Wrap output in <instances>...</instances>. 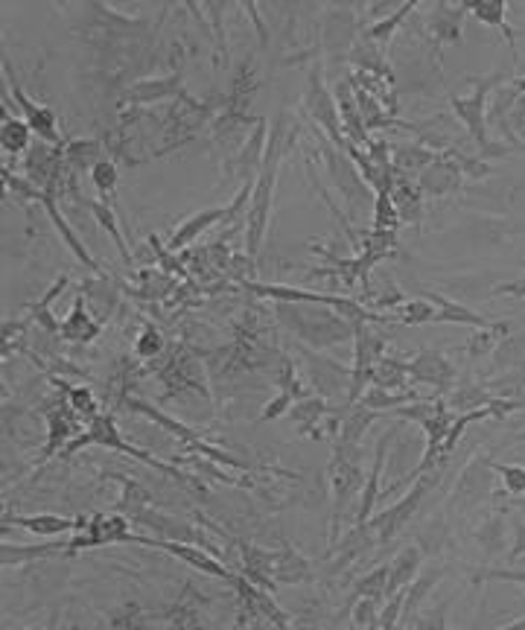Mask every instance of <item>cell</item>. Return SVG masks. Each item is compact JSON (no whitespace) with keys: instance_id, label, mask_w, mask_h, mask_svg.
I'll list each match as a JSON object with an SVG mask.
<instances>
[{"instance_id":"cell-32","label":"cell","mask_w":525,"mask_h":630,"mask_svg":"<svg viewBox=\"0 0 525 630\" xmlns=\"http://www.w3.org/2000/svg\"><path fill=\"white\" fill-rule=\"evenodd\" d=\"M348 59L357 64L362 73H380L382 80H391L389 68H385V62H382V50L377 48V41L366 39V35H362V41H357V44H353V50H350Z\"/></svg>"},{"instance_id":"cell-20","label":"cell","mask_w":525,"mask_h":630,"mask_svg":"<svg viewBox=\"0 0 525 630\" xmlns=\"http://www.w3.org/2000/svg\"><path fill=\"white\" fill-rule=\"evenodd\" d=\"M462 169L455 167L453 161L444 155V158H437L435 164H430V167L418 176V187H421V193H426V196H450V193L462 187Z\"/></svg>"},{"instance_id":"cell-22","label":"cell","mask_w":525,"mask_h":630,"mask_svg":"<svg viewBox=\"0 0 525 630\" xmlns=\"http://www.w3.org/2000/svg\"><path fill=\"white\" fill-rule=\"evenodd\" d=\"M223 219H228V205H223V208H207V210H199V214H193L191 219H184V223L173 231V237H169V251H182V248H187L191 242L199 240L207 228H214V225L223 223Z\"/></svg>"},{"instance_id":"cell-6","label":"cell","mask_w":525,"mask_h":630,"mask_svg":"<svg viewBox=\"0 0 525 630\" xmlns=\"http://www.w3.org/2000/svg\"><path fill=\"white\" fill-rule=\"evenodd\" d=\"M298 353H301L303 365H307L310 383L321 391V397L342 400L344 394H350L353 368H344L339 360L327 357V353L312 351V348H307V344H298Z\"/></svg>"},{"instance_id":"cell-41","label":"cell","mask_w":525,"mask_h":630,"mask_svg":"<svg viewBox=\"0 0 525 630\" xmlns=\"http://www.w3.org/2000/svg\"><path fill=\"white\" fill-rule=\"evenodd\" d=\"M400 324H409V328H423V324H435L437 307L432 301H406L403 307H398Z\"/></svg>"},{"instance_id":"cell-7","label":"cell","mask_w":525,"mask_h":630,"mask_svg":"<svg viewBox=\"0 0 525 630\" xmlns=\"http://www.w3.org/2000/svg\"><path fill=\"white\" fill-rule=\"evenodd\" d=\"M435 471H437V467H435ZM435 471L423 473L421 479L414 482L412 490H409V494L403 496L400 503H394V505H391V508H385V510H382V514H377V517L371 519V523H368V526H371V531H377V540L389 543L391 537L398 535L400 528L406 526L409 519L414 517V510L421 508L423 496L430 494L432 485H435V482H437V473Z\"/></svg>"},{"instance_id":"cell-29","label":"cell","mask_w":525,"mask_h":630,"mask_svg":"<svg viewBox=\"0 0 525 630\" xmlns=\"http://www.w3.org/2000/svg\"><path fill=\"white\" fill-rule=\"evenodd\" d=\"M100 161H105V146L100 141H87V137H80V141H71L64 146V164L71 169H80L85 173L87 167L94 169Z\"/></svg>"},{"instance_id":"cell-42","label":"cell","mask_w":525,"mask_h":630,"mask_svg":"<svg viewBox=\"0 0 525 630\" xmlns=\"http://www.w3.org/2000/svg\"><path fill=\"white\" fill-rule=\"evenodd\" d=\"M412 9H414V3L409 0V3H403L400 9H394L389 18H382V21H377L374 27H368L366 30V39H371V41H385L391 35V32L398 30V24H403L409 16H412Z\"/></svg>"},{"instance_id":"cell-35","label":"cell","mask_w":525,"mask_h":630,"mask_svg":"<svg viewBox=\"0 0 525 630\" xmlns=\"http://www.w3.org/2000/svg\"><path fill=\"white\" fill-rule=\"evenodd\" d=\"M82 205H85L91 214H94V219H96V225L103 228V231H109L112 234V240H114V246H117V251H120V257L126 260V264H132V251H128V246L123 242V237H120V228H117V219H114V210L109 208V205H103V202H96V199H80Z\"/></svg>"},{"instance_id":"cell-46","label":"cell","mask_w":525,"mask_h":630,"mask_svg":"<svg viewBox=\"0 0 525 630\" xmlns=\"http://www.w3.org/2000/svg\"><path fill=\"white\" fill-rule=\"evenodd\" d=\"M91 182L103 196H112L114 187H117V164L112 158L100 161L94 169H91Z\"/></svg>"},{"instance_id":"cell-17","label":"cell","mask_w":525,"mask_h":630,"mask_svg":"<svg viewBox=\"0 0 525 630\" xmlns=\"http://www.w3.org/2000/svg\"><path fill=\"white\" fill-rule=\"evenodd\" d=\"M41 205H44V210H48V216H50V223L56 225V231H59V237L64 240V246L71 248L73 255H76V260H80L82 266H87V269L94 271V275H100V278H105L109 271L103 269V266L96 264L94 257H91V251H87L85 246H82V240L76 237V231H73L71 225L64 223V216H62V210H59V205H56V196L50 190H44L41 193Z\"/></svg>"},{"instance_id":"cell-15","label":"cell","mask_w":525,"mask_h":630,"mask_svg":"<svg viewBox=\"0 0 525 630\" xmlns=\"http://www.w3.org/2000/svg\"><path fill=\"white\" fill-rule=\"evenodd\" d=\"M87 523H91L87 517L73 519L59 517V514H30V517H12V514H7L3 517V528L18 526L35 537H59L68 535V531H82V528H87Z\"/></svg>"},{"instance_id":"cell-12","label":"cell","mask_w":525,"mask_h":630,"mask_svg":"<svg viewBox=\"0 0 525 630\" xmlns=\"http://www.w3.org/2000/svg\"><path fill=\"white\" fill-rule=\"evenodd\" d=\"M359 21L357 12L348 7H330L325 12V27H321V44H325V53L333 59L350 56V50L357 44Z\"/></svg>"},{"instance_id":"cell-10","label":"cell","mask_w":525,"mask_h":630,"mask_svg":"<svg viewBox=\"0 0 525 630\" xmlns=\"http://www.w3.org/2000/svg\"><path fill=\"white\" fill-rule=\"evenodd\" d=\"M3 80H7V91L9 96L16 100L18 109H21V121L35 132V135L50 146H62V137H59V128H56V114L50 112L48 105H39L32 103L30 96L24 94V89L18 85L16 73H12V64L9 59H3Z\"/></svg>"},{"instance_id":"cell-2","label":"cell","mask_w":525,"mask_h":630,"mask_svg":"<svg viewBox=\"0 0 525 630\" xmlns=\"http://www.w3.org/2000/svg\"><path fill=\"white\" fill-rule=\"evenodd\" d=\"M275 316L289 333L301 339V344L312 351H325L353 339L357 328L348 319H342L333 307H310V303H278Z\"/></svg>"},{"instance_id":"cell-11","label":"cell","mask_w":525,"mask_h":630,"mask_svg":"<svg viewBox=\"0 0 525 630\" xmlns=\"http://www.w3.org/2000/svg\"><path fill=\"white\" fill-rule=\"evenodd\" d=\"M132 543H141V546H150V549H164L169 551L173 558L184 560L187 567L199 569L205 575H214V578H223V581H237V575L231 572L228 567H223L219 555H210V551L199 549V546H191V543H175V540H161V537H144L135 535Z\"/></svg>"},{"instance_id":"cell-33","label":"cell","mask_w":525,"mask_h":630,"mask_svg":"<svg viewBox=\"0 0 525 630\" xmlns=\"http://www.w3.org/2000/svg\"><path fill=\"white\" fill-rule=\"evenodd\" d=\"M374 417L377 412L366 409L362 403L350 406V412L342 421V432H339V444H344V447H359V441H362V435H366Z\"/></svg>"},{"instance_id":"cell-50","label":"cell","mask_w":525,"mask_h":630,"mask_svg":"<svg viewBox=\"0 0 525 630\" xmlns=\"http://www.w3.org/2000/svg\"><path fill=\"white\" fill-rule=\"evenodd\" d=\"M511 526H514V549H511V560H517L525 551V523L514 517L511 519Z\"/></svg>"},{"instance_id":"cell-21","label":"cell","mask_w":525,"mask_h":630,"mask_svg":"<svg viewBox=\"0 0 525 630\" xmlns=\"http://www.w3.org/2000/svg\"><path fill=\"white\" fill-rule=\"evenodd\" d=\"M271 578L280 587H301V583L312 581V564L303 555H298L292 546H280V551H275Z\"/></svg>"},{"instance_id":"cell-13","label":"cell","mask_w":525,"mask_h":630,"mask_svg":"<svg viewBox=\"0 0 525 630\" xmlns=\"http://www.w3.org/2000/svg\"><path fill=\"white\" fill-rule=\"evenodd\" d=\"M132 531H128V517H105V514H94L87 528L80 537L68 540V549H96V546H109V543H132Z\"/></svg>"},{"instance_id":"cell-26","label":"cell","mask_w":525,"mask_h":630,"mask_svg":"<svg viewBox=\"0 0 525 630\" xmlns=\"http://www.w3.org/2000/svg\"><path fill=\"white\" fill-rule=\"evenodd\" d=\"M467 16V7H446V3H437L430 16V30L437 41L444 44H459L462 41V21Z\"/></svg>"},{"instance_id":"cell-31","label":"cell","mask_w":525,"mask_h":630,"mask_svg":"<svg viewBox=\"0 0 525 630\" xmlns=\"http://www.w3.org/2000/svg\"><path fill=\"white\" fill-rule=\"evenodd\" d=\"M467 7L470 16H476L482 24L487 27H496V30L505 32V39H508L511 50H514V32L508 27V9L502 0H473V3H464Z\"/></svg>"},{"instance_id":"cell-19","label":"cell","mask_w":525,"mask_h":630,"mask_svg":"<svg viewBox=\"0 0 525 630\" xmlns=\"http://www.w3.org/2000/svg\"><path fill=\"white\" fill-rule=\"evenodd\" d=\"M182 73H169V76H158V80H141L132 82L126 89V103L132 105H150L158 100H169V96H182Z\"/></svg>"},{"instance_id":"cell-23","label":"cell","mask_w":525,"mask_h":630,"mask_svg":"<svg viewBox=\"0 0 525 630\" xmlns=\"http://www.w3.org/2000/svg\"><path fill=\"white\" fill-rule=\"evenodd\" d=\"M100 333H103V324L87 316L85 296L80 292V296H76V301H73L71 312H68V319L62 321V333L59 335H62L64 342L87 344V342H94Z\"/></svg>"},{"instance_id":"cell-44","label":"cell","mask_w":525,"mask_h":630,"mask_svg":"<svg viewBox=\"0 0 525 630\" xmlns=\"http://www.w3.org/2000/svg\"><path fill=\"white\" fill-rule=\"evenodd\" d=\"M444 540H446V523L444 519H432L430 526L423 528L414 546H418L423 555H437V551L444 549Z\"/></svg>"},{"instance_id":"cell-3","label":"cell","mask_w":525,"mask_h":630,"mask_svg":"<svg viewBox=\"0 0 525 630\" xmlns=\"http://www.w3.org/2000/svg\"><path fill=\"white\" fill-rule=\"evenodd\" d=\"M321 155H325L327 173H330L333 184L339 187L344 202H348L350 216H366L368 208L377 205L374 193L368 190L371 184H368L366 178H362V173L353 167V161L344 158L342 149H336V146L330 144V141H325V137H321Z\"/></svg>"},{"instance_id":"cell-47","label":"cell","mask_w":525,"mask_h":630,"mask_svg":"<svg viewBox=\"0 0 525 630\" xmlns=\"http://www.w3.org/2000/svg\"><path fill=\"white\" fill-rule=\"evenodd\" d=\"M494 471L500 473L505 479V487H508L511 496H523L525 494V467H514V464H496Z\"/></svg>"},{"instance_id":"cell-24","label":"cell","mask_w":525,"mask_h":630,"mask_svg":"<svg viewBox=\"0 0 525 630\" xmlns=\"http://www.w3.org/2000/svg\"><path fill=\"white\" fill-rule=\"evenodd\" d=\"M426 301H432L437 307L435 324H464V328H491V321L485 316H478L476 310H470L464 303L453 301V298L441 296V292H426Z\"/></svg>"},{"instance_id":"cell-28","label":"cell","mask_w":525,"mask_h":630,"mask_svg":"<svg viewBox=\"0 0 525 630\" xmlns=\"http://www.w3.org/2000/svg\"><path fill=\"white\" fill-rule=\"evenodd\" d=\"M30 137L32 128L27 126L21 117H12L9 112H3V121H0V146L7 155H21V152H30Z\"/></svg>"},{"instance_id":"cell-49","label":"cell","mask_w":525,"mask_h":630,"mask_svg":"<svg viewBox=\"0 0 525 630\" xmlns=\"http://www.w3.org/2000/svg\"><path fill=\"white\" fill-rule=\"evenodd\" d=\"M292 394H287V391H280L278 397L275 400H269L266 403V409L260 412V423H269V421H275V417H280V415H287L289 409H292Z\"/></svg>"},{"instance_id":"cell-8","label":"cell","mask_w":525,"mask_h":630,"mask_svg":"<svg viewBox=\"0 0 525 630\" xmlns=\"http://www.w3.org/2000/svg\"><path fill=\"white\" fill-rule=\"evenodd\" d=\"M303 103H307V112H310L312 123L321 126L330 135V144L336 149H348L350 141L344 135V126H342V117H339V105H336V96L333 91H327V85L321 82L319 73H310V89H307V96H303Z\"/></svg>"},{"instance_id":"cell-18","label":"cell","mask_w":525,"mask_h":630,"mask_svg":"<svg viewBox=\"0 0 525 630\" xmlns=\"http://www.w3.org/2000/svg\"><path fill=\"white\" fill-rule=\"evenodd\" d=\"M423 567V551L418 546H406V549H400L389 564V583H385V599L391 596H398L403 592L406 587H412L418 581V575H421Z\"/></svg>"},{"instance_id":"cell-4","label":"cell","mask_w":525,"mask_h":630,"mask_svg":"<svg viewBox=\"0 0 525 630\" xmlns=\"http://www.w3.org/2000/svg\"><path fill=\"white\" fill-rule=\"evenodd\" d=\"M330 487H333L336 499V517H333V543H339V526H342V508L350 499H362L366 479H362V467H359V447H344L336 444L333 464H330Z\"/></svg>"},{"instance_id":"cell-40","label":"cell","mask_w":525,"mask_h":630,"mask_svg":"<svg viewBox=\"0 0 525 630\" xmlns=\"http://www.w3.org/2000/svg\"><path fill=\"white\" fill-rule=\"evenodd\" d=\"M487 403H491V400L485 397V391L473 383H464L462 389H455L453 394H450V400H446V406L455 409V412H464V415L478 412V406H487Z\"/></svg>"},{"instance_id":"cell-45","label":"cell","mask_w":525,"mask_h":630,"mask_svg":"<svg viewBox=\"0 0 525 630\" xmlns=\"http://www.w3.org/2000/svg\"><path fill=\"white\" fill-rule=\"evenodd\" d=\"M53 383H56L59 389L68 391V397H71V409L76 412V415H85V417H91V421H94L96 417V400H94V394L85 389V385H76V389H71V385L59 383V380H53Z\"/></svg>"},{"instance_id":"cell-5","label":"cell","mask_w":525,"mask_h":630,"mask_svg":"<svg viewBox=\"0 0 525 630\" xmlns=\"http://www.w3.org/2000/svg\"><path fill=\"white\" fill-rule=\"evenodd\" d=\"M500 73H494L487 82H478V89L473 91L470 96H453V112L459 114V121L464 123V128L473 137V144L485 155H502L508 146H494L487 141V128H485V105H487V94L500 85Z\"/></svg>"},{"instance_id":"cell-36","label":"cell","mask_w":525,"mask_h":630,"mask_svg":"<svg viewBox=\"0 0 525 630\" xmlns=\"http://www.w3.org/2000/svg\"><path fill=\"white\" fill-rule=\"evenodd\" d=\"M446 569H430V572L418 575V581L412 587H406V601H403V619H412L418 616V607L423 605V599L430 596L432 587H435L441 578H444Z\"/></svg>"},{"instance_id":"cell-37","label":"cell","mask_w":525,"mask_h":630,"mask_svg":"<svg viewBox=\"0 0 525 630\" xmlns=\"http://www.w3.org/2000/svg\"><path fill=\"white\" fill-rule=\"evenodd\" d=\"M406 376H409V362L382 357L380 365L374 368V380H371V383H374L377 389L398 391V389H403V385H406Z\"/></svg>"},{"instance_id":"cell-51","label":"cell","mask_w":525,"mask_h":630,"mask_svg":"<svg viewBox=\"0 0 525 630\" xmlns=\"http://www.w3.org/2000/svg\"><path fill=\"white\" fill-rule=\"evenodd\" d=\"M3 630H12V628H3ZM21 630H53V628H21Z\"/></svg>"},{"instance_id":"cell-43","label":"cell","mask_w":525,"mask_h":630,"mask_svg":"<svg viewBox=\"0 0 525 630\" xmlns=\"http://www.w3.org/2000/svg\"><path fill=\"white\" fill-rule=\"evenodd\" d=\"M511 330V324H491V328H485V330H476V333L470 335V342H467V353L470 357H482V353H487V351H494V344H496V335L500 333H508Z\"/></svg>"},{"instance_id":"cell-14","label":"cell","mask_w":525,"mask_h":630,"mask_svg":"<svg viewBox=\"0 0 525 630\" xmlns=\"http://www.w3.org/2000/svg\"><path fill=\"white\" fill-rule=\"evenodd\" d=\"M409 376L418 380V383H426L432 389H437L441 394L455 385V368L453 362L446 360L441 351H421L409 362Z\"/></svg>"},{"instance_id":"cell-38","label":"cell","mask_w":525,"mask_h":630,"mask_svg":"<svg viewBox=\"0 0 525 630\" xmlns=\"http://www.w3.org/2000/svg\"><path fill=\"white\" fill-rule=\"evenodd\" d=\"M325 412H327L325 397L298 400V403L292 406V417H295V423H298V432H301V435H316V432H312V426H319L321 417H325Z\"/></svg>"},{"instance_id":"cell-34","label":"cell","mask_w":525,"mask_h":630,"mask_svg":"<svg viewBox=\"0 0 525 630\" xmlns=\"http://www.w3.org/2000/svg\"><path fill=\"white\" fill-rule=\"evenodd\" d=\"M385 583H389V564L371 569L368 575H362L357 583H353V596H350V607L357 605L359 599H385Z\"/></svg>"},{"instance_id":"cell-1","label":"cell","mask_w":525,"mask_h":630,"mask_svg":"<svg viewBox=\"0 0 525 630\" xmlns=\"http://www.w3.org/2000/svg\"><path fill=\"white\" fill-rule=\"evenodd\" d=\"M287 128L289 114L280 112L275 117V126L269 128V144H266V155H262L260 173L255 178V190H251V202H248L246 214V251L248 257H255L262 246L266 228H269L271 214V193H275V182H278L280 158L287 149Z\"/></svg>"},{"instance_id":"cell-27","label":"cell","mask_w":525,"mask_h":630,"mask_svg":"<svg viewBox=\"0 0 525 630\" xmlns=\"http://www.w3.org/2000/svg\"><path fill=\"white\" fill-rule=\"evenodd\" d=\"M435 161L437 152L423 144H400L391 149V164H394V169L403 173V176H412V173L421 176L423 169L430 167V164H435Z\"/></svg>"},{"instance_id":"cell-16","label":"cell","mask_w":525,"mask_h":630,"mask_svg":"<svg viewBox=\"0 0 525 630\" xmlns=\"http://www.w3.org/2000/svg\"><path fill=\"white\" fill-rule=\"evenodd\" d=\"M336 105H339V117H342L344 135L353 146H371V135H368V126L362 121V112H359L357 96H353V89H350V80H339L333 89Z\"/></svg>"},{"instance_id":"cell-25","label":"cell","mask_w":525,"mask_h":630,"mask_svg":"<svg viewBox=\"0 0 525 630\" xmlns=\"http://www.w3.org/2000/svg\"><path fill=\"white\" fill-rule=\"evenodd\" d=\"M391 202H394L403 223H418L421 219V187L409 176L398 173V169L391 176Z\"/></svg>"},{"instance_id":"cell-9","label":"cell","mask_w":525,"mask_h":630,"mask_svg":"<svg viewBox=\"0 0 525 630\" xmlns=\"http://www.w3.org/2000/svg\"><path fill=\"white\" fill-rule=\"evenodd\" d=\"M494 490V462L478 455L476 462H470L462 471V479L455 485L453 496L446 508L450 510H473L476 505H482Z\"/></svg>"},{"instance_id":"cell-39","label":"cell","mask_w":525,"mask_h":630,"mask_svg":"<svg viewBox=\"0 0 525 630\" xmlns=\"http://www.w3.org/2000/svg\"><path fill=\"white\" fill-rule=\"evenodd\" d=\"M478 546L487 551V555H496V551L505 549V540H508V528H505V517H491L485 519V526L476 531Z\"/></svg>"},{"instance_id":"cell-48","label":"cell","mask_w":525,"mask_h":630,"mask_svg":"<svg viewBox=\"0 0 525 630\" xmlns=\"http://www.w3.org/2000/svg\"><path fill=\"white\" fill-rule=\"evenodd\" d=\"M161 351H164V339H161L158 330L146 328L144 333L137 335V342H135L137 357H144V360H150V357H158Z\"/></svg>"},{"instance_id":"cell-30","label":"cell","mask_w":525,"mask_h":630,"mask_svg":"<svg viewBox=\"0 0 525 630\" xmlns=\"http://www.w3.org/2000/svg\"><path fill=\"white\" fill-rule=\"evenodd\" d=\"M82 296H87L91 310L100 316V321H105L109 316H112L114 303H117V287H114V280L105 275V278H100V280H85Z\"/></svg>"}]
</instances>
